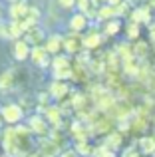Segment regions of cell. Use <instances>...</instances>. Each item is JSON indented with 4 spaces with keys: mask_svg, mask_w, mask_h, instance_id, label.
<instances>
[{
    "mask_svg": "<svg viewBox=\"0 0 155 157\" xmlns=\"http://www.w3.org/2000/svg\"><path fill=\"white\" fill-rule=\"evenodd\" d=\"M76 8H78L80 12H84V14H88V12L93 10L96 6H93L92 0H78V2H76Z\"/></svg>",
    "mask_w": 155,
    "mask_h": 157,
    "instance_id": "cell-23",
    "label": "cell"
},
{
    "mask_svg": "<svg viewBox=\"0 0 155 157\" xmlns=\"http://www.w3.org/2000/svg\"><path fill=\"white\" fill-rule=\"evenodd\" d=\"M0 157H10V155H6V153H4V155H0Z\"/></svg>",
    "mask_w": 155,
    "mask_h": 157,
    "instance_id": "cell-33",
    "label": "cell"
},
{
    "mask_svg": "<svg viewBox=\"0 0 155 157\" xmlns=\"http://www.w3.org/2000/svg\"><path fill=\"white\" fill-rule=\"evenodd\" d=\"M56 2H58V6L62 8V10H72V8H76L78 0H56Z\"/></svg>",
    "mask_w": 155,
    "mask_h": 157,
    "instance_id": "cell-25",
    "label": "cell"
},
{
    "mask_svg": "<svg viewBox=\"0 0 155 157\" xmlns=\"http://www.w3.org/2000/svg\"><path fill=\"white\" fill-rule=\"evenodd\" d=\"M68 26H70V30L72 32H84L85 28L89 26V18L84 14V12H76V14H72L70 16V20H68Z\"/></svg>",
    "mask_w": 155,
    "mask_h": 157,
    "instance_id": "cell-11",
    "label": "cell"
},
{
    "mask_svg": "<svg viewBox=\"0 0 155 157\" xmlns=\"http://www.w3.org/2000/svg\"><path fill=\"white\" fill-rule=\"evenodd\" d=\"M58 157H81V155L78 153L76 149H64V151H62V153H60Z\"/></svg>",
    "mask_w": 155,
    "mask_h": 157,
    "instance_id": "cell-27",
    "label": "cell"
},
{
    "mask_svg": "<svg viewBox=\"0 0 155 157\" xmlns=\"http://www.w3.org/2000/svg\"><path fill=\"white\" fill-rule=\"evenodd\" d=\"M127 38L133 40V42H135V40H139V24L131 22V24L127 26Z\"/></svg>",
    "mask_w": 155,
    "mask_h": 157,
    "instance_id": "cell-24",
    "label": "cell"
},
{
    "mask_svg": "<svg viewBox=\"0 0 155 157\" xmlns=\"http://www.w3.org/2000/svg\"><path fill=\"white\" fill-rule=\"evenodd\" d=\"M74 149L80 155H84V157H92L93 153H96V147H93L89 141H76V147H74Z\"/></svg>",
    "mask_w": 155,
    "mask_h": 157,
    "instance_id": "cell-20",
    "label": "cell"
},
{
    "mask_svg": "<svg viewBox=\"0 0 155 157\" xmlns=\"http://www.w3.org/2000/svg\"><path fill=\"white\" fill-rule=\"evenodd\" d=\"M0 18H2V10H0Z\"/></svg>",
    "mask_w": 155,
    "mask_h": 157,
    "instance_id": "cell-34",
    "label": "cell"
},
{
    "mask_svg": "<svg viewBox=\"0 0 155 157\" xmlns=\"http://www.w3.org/2000/svg\"><path fill=\"white\" fill-rule=\"evenodd\" d=\"M26 125L30 127V131L36 135V137H40V139L50 137V135H52V129H54V127L50 125V121H48V119L44 117L42 113H34V115H30V117H28V123H26Z\"/></svg>",
    "mask_w": 155,
    "mask_h": 157,
    "instance_id": "cell-3",
    "label": "cell"
},
{
    "mask_svg": "<svg viewBox=\"0 0 155 157\" xmlns=\"http://www.w3.org/2000/svg\"><path fill=\"white\" fill-rule=\"evenodd\" d=\"M92 2H93L96 8H100V6H104V4H108V0H92Z\"/></svg>",
    "mask_w": 155,
    "mask_h": 157,
    "instance_id": "cell-28",
    "label": "cell"
},
{
    "mask_svg": "<svg viewBox=\"0 0 155 157\" xmlns=\"http://www.w3.org/2000/svg\"><path fill=\"white\" fill-rule=\"evenodd\" d=\"M0 139H2V135H0Z\"/></svg>",
    "mask_w": 155,
    "mask_h": 157,
    "instance_id": "cell-35",
    "label": "cell"
},
{
    "mask_svg": "<svg viewBox=\"0 0 155 157\" xmlns=\"http://www.w3.org/2000/svg\"><path fill=\"white\" fill-rule=\"evenodd\" d=\"M52 76H54V80H64L68 82L70 78H74V64H72V60L66 56V54H58V56L52 58Z\"/></svg>",
    "mask_w": 155,
    "mask_h": 157,
    "instance_id": "cell-2",
    "label": "cell"
},
{
    "mask_svg": "<svg viewBox=\"0 0 155 157\" xmlns=\"http://www.w3.org/2000/svg\"><path fill=\"white\" fill-rule=\"evenodd\" d=\"M101 42H104V34H100L97 30H92L84 36V46H85V50H89V52L97 50V48L101 46Z\"/></svg>",
    "mask_w": 155,
    "mask_h": 157,
    "instance_id": "cell-14",
    "label": "cell"
},
{
    "mask_svg": "<svg viewBox=\"0 0 155 157\" xmlns=\"http://www.w3.org/2000/svg\"><path fill=\"white\" fill-rule=\"evenodd\" d=\"M46 32L42 30L40 26H32L26 30V34H24V40H26L28 44H34V46H42L44 42H46Z\"/></svg>",
    "mask_w": 155,
    "mask_h": 157,
    "instance_id": "cell-12",
    "label": "cell"
},
{
    "mask_svg": "<svg viewBox=\"0 0 155 157\" xmlns=\"http://www.w3.org/2000/svg\"><path fill=\"white\" fill-rule=\"evenodd\" d=\"M139 151L143 155H155V135L139 137Z\"/></svg>",
    "mask_w": 155,
    "mask_h": 157,
    "instance_id": "cell-16",
    "label": "cell"
},
{
    "mask_svg": "<svg viewBox=\"0 0 155 157\" xmlns=\"http://www.w3.org/2000/svg\"><path fill=\"white\" fill-rule=\"evenodd\" d=\"M0 113L4 117V123L6 125H20L24 119V107L20 104H4L0 107Z\"/></svg>",
    "mask_w": 155,
    "mask_h": 157,
    "instance_id": "cell-4",
    "label": "cell"
},
{
    "mask_svg": "<svg viewBox=\"0 0 155 157\" xmlns=\"http://www.w3.org/2000/svg\"><path fill=\"white\" fill-rule=\"evenodd\" d=\"M119 30H121V22L117 18L108 20V22H105V26H104V36H115Z\"/></svg>",
    "mask_w": 155,
    "mask_h": 157,
    "instance_id": "cell-22",
    "label": "cell"
},
{
    "mask_svg": "<svg viewBox=\"0 0 155 157\" xmlns=\"http://www.w3.org/2000/svg\"><path fill=\"white\" fill-rule=\"evenodd\" d=\"M121 2H123V0H108V4H112V6H119Z\"/></svg>",
    "mask_w": 155,
    "mask_h": 157,
    "instance_id": "cell-29",
    "label": "cell"
},
{
    "mask_svg": "<svg viewBox=\"0 0 155 157\" xmlns=\"http://www.w3.org/2000/svg\"><path fill=\"white\" fill-rule=\"evenodd\" d=\"M34 137L36 135L30 131L28 125H8L2 133V143L4 153L10 157H28L34 151Z\"/></svg>",
    "mask_w": 155,
    "mask_h": 157,
    "instance_id": "cell-1",
    "label": "cell"
},
{
    "mask_svg": "<svg viewBox=\"0 0 155 157\" xmlns=\"http://www.w3.org/2000/svg\"><path fill=\"white\" fill-rule=\"evenodd\" d=\"M44 117L50 121V125L54 127V129H60L64 123V111L60 105H50L46 107V111H44Z\"/></svg>",
    "mask_w": 155,
    "mask_h": 157,
    "instance_id": "cell-10",
    "label": "cell"
},
{
    "mask_svg": "<svg viewBox=\"0 0 155 157\" xmlns=\"http://www.w3.org/2000/svg\"><path fill=\"white\" fill-rule=\"evenodd\" d=\"M131 20L135 24H145L151 20V10H149L147 6H141V8H135V10L131 12Z\"/></svg>",
    "mask_w": 155,
    "mask_h": 157,
    "instance_id": "cell-19",
    "label": "cell"
},
{
    "mask_svg": "<svg viewBox=\"0 0 155 157\" xmlns=\"http://www.w3.org/2000/svg\"><path fill=\"white\" fill-rule=\"evenodd\" d=\"M16 86H18V72L16 70H6L4 74H0V92H14Z\"/></svg>",
    "mask_w": 155,
    "mask_h": 157,
    "instance_id": "cell-8",
    "label": "cell"
},
{
    "mask_svg": "<svg viewBox=\"0 0 155 157\" xmlns=\"http://www.w3.org/2000/svg\"><path fill=\"white\" fill-rule=\"evenodd\" d=\"M4 125V117H2V113H0V127Z\"/></svg>",
    "mask_w": 155,
    "mask_h": 157,
    "instance_id": "cell-31",
    "label": "cell"
},
{
    "mask_svg": "<svg viewBox=\"0 0 155 157\" xmlns=\"http://www.w3.org/2000/svg\"><path fill=\"white\" fill-rule=\"evenodd\" d=\"M48 94H50V98L62 101V100H66V98L72 94V90H70V86H68V82H64V80H54V82L50 84V88H48Z\"/></svg>",
    "mask_w": 155,
    "mask_h": 157,
    "instance_id": "cell-6",
    "label": "cell"
},
{
    "mask_svg": "<svg viewBox=\"0 0 155 157\" xmlns=\"http://www.w3.org/2000/svg\"><path fill=\"white\" fill-rule=\"evenodd\" d=\"M30 54H32V46L26 42V40H24V38L14 40V44H12V56H14L16 60L24 62V60L30 58Z\"/></svg>",
    "mask_w": 155,
    "mask_h": 157,
    "instance_id": "cell-9",
    "label": "cell"
},
{
    "mask_svg": "<svg viewBox=\"0 0 155 157\" xmlns=\"http://www.w3.org/2000/svg\"><path fill=\"white\" fill-rule=\"evenodd\" d=\"M151 40H155V24H151Z\"/></svg>",
    "mask_w": 155,
    "mask_h": 157,
    "instance_id": "cell-30",
    "label": "cell"
},
{
    "mask_svg": "<svg viewBox=\"0 0 155 157\" xmlns=\"http://www.w3.org/2000/svg\"><path fill=\"white\" fill-rule=\"evenodd\" d=\"M123 157H143V155H141V151L137 149V147H127L125 153H123Z\"/></svg>",
    "mask_w": 155,
    "mask_h": 157,
    "instance_id": "cell-26",
    "label": "cell"
},
{
    "mask_svg": "<svg viewBox=\"0 0 155 157\" xmlns=\"http://www.w3.org/2000/svg\"><path fill=\"white\" fill-rule=\"evenodd\" d=\"M121 143H123V135H121L119 131H112V133H108L104 145L108 147V149H112V151H117L121 147Z\"/></svg>",
    "mask_w": 155,
    "mask_h": 157,
    "instance_id": "cell-18",
    "label": "cell"
},
{
    "mask_svg": "<svg viewBox=\"0 0 155 157\" xmlns=\"http://www.w3.org/2000/svg\"><path fill=\"white\" fill-rule=\"evenodd\" d=\"M113 18H117L115 6H112V4H104V6L97 8V20H101V22H108V20H113Z\"/></svg>",
    "mask_w": 155,
    "mask_h": 157,
    "instance_id": "cell-17",
    "label": "cell"
},
{
    "mask_svg": "<svg viewBox=\"0 0 155 157\" xmlns=\"http://www.w3.org/2000/svg\"><path fill=\"white\" fill-rule=\"evenodd\" d=\"M52 58L54 56H50V52L46 50V46H32V54H30V60L34 62L36 66H40V68H46V66H50L52 64Z\"/></svg>",
    "mask_w": 155,
    "mask_h": 157,
    "instance_id": "cell-7",
    "label": "cell"
},
{
    "mask_svg": "<svg viewBox=\"0 0 155 157\" xmlns=\"http://www.w3.org/2000/svg\"><path fill=\"white\" fill-rule=\"evenodd\" d=\"M12 2H20V0H10V4H12Z\"/></svg>",
    "mask_w": 155,
    "mask_h": 157,
    "instance_id": "cell-32",
    "label": "cell"
},
{
    "mask_svg": "<svg viewBox=\"0 0 155 157\" xmlns=\"http://www.w3.org/2000/svg\"><path fill=\"white\" fill-rule=\"evenodd\" d=\"M64 50L70 54V56H80V54L85 50L84 36H80L78 32H72V34L64 36Z\"/></svg>",
    "mask_w": 155,
    "mask_h": 157,
    "instance_id": "cell-5",
    "label": "cell"
},
{
    "mask_svg": "<svg viewBox=\"0 0 155 157\" xmlns=\"http://www.w3.org/2000/svg\"><path fill=\"white\" fill-rule=\"evenodd\" d=\"M28 8H30V6H28L24 0H20V2H12L10 8H8V14H10L12 20H22L24 16L28 14Z\"/></svg>",
    "mask_w": 155,
    "mask_h": 157,
    "instance_id": "cell-15",
    "label": "cell"
},
{
    "mask_svg": "<svg viewBox=\"0 0 155 157\" xmlns=\"http://www.w3.org/2000/svg\"><path fill=\"white\" fill-rule=\"evenodd\" d=\"M44 46H46L48 52H50V56H58V54L64 50V36H60V34H50V36L46 38V42H44Z\"/></svg>",
    "mask_w": 155,
    "mask_h": 157,
    "instance_id": "cell-13",
    "label": "cell"
},
{
    "mask_svg": "<svg viewBox=\"0 0 155 157\" xmlns=\"http://www.w3.org/2000/svg\"><path fill=\"white\" fill-rule=\"evenodd\" d=\"M147 54H149V46L145 42H141V40H135V44H133V56L135 58H139L141 62L147 58Z\"/></svg>",
    "mask_w": 155,
    "mask_h": 157,
    "instance_id": "cell-21",
    "label": "cell"
}]
</instances>
